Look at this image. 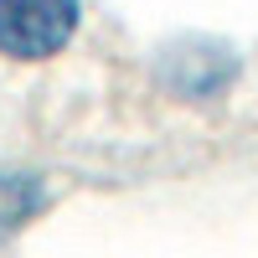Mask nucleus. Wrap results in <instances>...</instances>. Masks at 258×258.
Instances as JSON below:
<instances>
[{"label": "nucleus", "instance_id": "f257e3e1", "mask_svg": "<svg viewBox=\"0 0 258 258\" xmlns=\"http://www.w3.org/2000/svg\"><path fill=\"white\" fill-rule=\"evenodd\" d=\"M78 31V0H0V52L41 62L62 52Z\"/></svg>", "mask_w": 258, "mask_h": 258}, {"label": "nucleus", "instance_id": "7ed1b4c3", "mask_svg": "<svg viewBox=\"0 0 258 258\" xmlns=\"http://www.w3.org/2000/svg\"><path fill=\"white\" fill-rule=\"evenodd\" d=\"M47 207V186L41 176H21V170H0V248H6L36 212Z\"/></svg>", "mask_w": 258, "mask_h": 258}, {"label": "nucleus", "instance_id": "f03ea898", "mask_svg": "<svg viewBox=\"0 0 258 258\" xmlns=\"http://www.w3.org/2000/svg\"><path fill=\"white\" fill-rule=\"evenodd\" d=\"M212 52H217V47H207V41L170 47V52H165V83H170L181 98H207V93H217L232 73H217V68L207 73V57H212Z\"/></svg>", "mask_w": 258, "mask_h": 258}]
</instances>
